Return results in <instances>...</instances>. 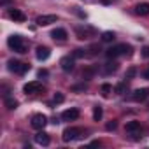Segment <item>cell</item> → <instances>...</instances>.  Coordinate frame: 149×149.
<instances>
[{
    "label": "cell",
    "mask_w": 149,
    "mask_h": 149,
    "mask_svg": "<svg viewBox=\"0 0 149 149\" xmlns=\"http://www.w3.org/2000/svg\"><path fill=\"white\" fill-rule=\"evenodd\" d=\"M7 46H9L13 51H16V53H21V54L26 53V46H25L21 35H11V37L7 39Z\"/></svg>",
    "instance_id": "1"
},
{
    "label": "cell",
    "mask_w": 149,
    "mask_h": 149,
    "mask_svg": "<svg viewBox=\"0 0 149 149\" xmlns=\"http://www.w3.org/2000/svg\"><path fill=\"white\" fill-rule=\"evenodd\" d=\"M107 58H116L119 54H132V47L128 44H118V46H112L105 51Z\"/></svg>",
    "instance_id": "2"
},
{
    "label": "cell",
    "mask_w": 149,
    "mask_h": 149,
    "mask_svg": "<svg viewBox=\"0 0 149 149\" xmlns=\"http://www.w3.org/2000/svg\"><path fill=\"white\" fill-rule=\"evenodd\" d=\"M7 65H9V70L11 72H16V74H25V72L30 70V65L28 63H21L18 60H9Z\"/></svg>",
    "instance_id": "3"
},
{
    "label": "cell",
    "mask_w": 149,
    "mask_h": 149,
    "mask_svg": "<svg viewBox=\"0 0 149 149\" xmlns=\"http://www.w3.org/2000/svg\"><path fill=\"white\" fill-rule=\"evenodd\" d=\"M83 133V130L81 128H76V126H70V128H67L65 132H63V142H70V140H76V139H79V135Z\"/></svg>",
    "instance_id": "4"
},
{
    "label": "cell",
    "mask_w": 149,
    "mask_h": 149,
    "mask_svg": "<svg viewBox=\"0 0 149 149\" xmlns=\"http://www.w3.org/2000/svg\"><path fill=\"white\" fill-rule=\"evenodd\" d=\"M56 21H58V16H56V14H42V16H39V18L35 19V23H37L39 26H47V25L56 23Z\"/></svg>",
    "instance_id": "5"
},
{
    "label": "cell",
    "mask_w": 149,
    "mask_h": 149,
    "mask_svg": "<svg viewBox=\"0 0 149 149\" xmlns=\"http://www.w3.org/2000/svg\"><path fill=\"white\" fill-rule=\"evenodd\" d=\"M46 125H47V118L44 114H33L32 116V126L35 130H42Z\"/></svg>",
    "instance_id": "6"
},
{
    "label": "cell",
    "mask_w": 149,
    "mask_h": 149,
    "mask_svg": "<svg viewBox=\"0 0 149 149\" xmlns=\"http://www.w3.org/2000/svg\"><path fill=\"white\" fill-rule=\"evenodd\" d=\"M42 90V84L39 83V81H32V83H26L25 86H23V91L26 93V95H33V93H39Z\"/></svg>",
    "instance_id": "7"
},
{
    "label": "cell",
    "mask_w": 149,
    "mask_h": 149,
    "mask_svg": "<svg viewBox=\"0 0 149 149\" xmlns=\"http://www.w3.org/2000/svg\"><path fill=\"white\" fill-rule=\"evenodd\" d=\"M74 56H63L61 58V61H60V65H61V70H65V72H72L74 70Z\"/></svg>",
    "instance_id": "8"
},
{
    "label": "cell",
    "mask_w": 149,
    "mask_h": 149,
    "mask_svg": "<svg viewBox=\"0 0 149 149\" xmlns=\"http://www.w3.org/2000/svg\"><path fill=\"white\" fill-rule=\"evenodd\" d=\"M7 16L13 19V21H18V23H23L25 19H26V16H25V13H21L19 9H9V13H7Z\"/></svg>",
    "instance_id": "9"
},
{
    "label": "cell",
    "mask_w": 149,
    "mask_h": 149,
    "mask_svg": "<svg viewBox=\"0 0 149 149\" xmlns=\"http://www.w3.org/2000/svg\"><path fill=\"white\" fill-rule=\"evenodd\" d=\"M63 121H76L79 118V109H67L63 114H61Z\"/></svg>",
    "instance_id": "10"
},
{
    "label": "cell",
    "mask_w": 149,
    "mask_h": 149,
    "mask_svg": "<svg viewBox=\"0 0 149 149\" xmlns=\"http://www.w3.org/2000/svg\"><path fill=\"white\" fill-rule=\"evenodd\" d=\"M51 37L54 39V40H58V42H63V40H67V30L65 28H54L53 32H51Z\"/></svg>",
    "instance_id": "11"
},
{
    "label": "cell",
    "mask_w": 149,
    "mask_h": 149,
    "mask_svg": "<svg viewBox=\"0 0 149 149\" xmlns=\"http://www.w3.org/2000/svg\"><path fill=\"white\" fill-rule=\"evenodd\" d=\"M76 33H77V39L84 40V39H90V33H95V30H93V28H90V26H86V28L77 26V28H76Z\"/></svg>",
    "instance_id": "12"
},
{
    "label": "cell",
    "mask_w": 149,
    "mask_h": 149,
    "mask_svg": "<svg viewBox=\"0 0 149 149\" xmlns=\"http://www.w3.org/2000/svg\"><path fill=\"white\" fill-rule=\"evenodd\" d=\"M147 97H149V90L147 88H139V90L133 91V100H137V102H142Z\"/></svg>",
    "instance_id": "13"
},
{
    "label": "cell",
    "mask_w": 149,
    "mask_h": 149,
    "mask_svg": "<svg viewBox=\"0 0 149 149\" xmlns=\"http://www.w3.org/2000/svg\"><path fill=\"white\" fill-rule=\"evenodd\" d=\"M35 142H37L39 146H49L51 139H49V135H47L46 132H39V133L35 135Z\"/></svg>",
    "instance_id": "14"
},
{
    "label": "cell",
    "mask_w": 149,
    "mask_h": 149,
    "mask_svg": "<svg viewBox=\"0 0 149 149\" xmlns=\"http://www.w3.org/2000/svg\"><path fill=\"white\" fill-rule=\"evenodd\" d=\"M49 56H51V51H49L47 47H44V46H39V47H37V60L44 61V60H47Z\"/></svg>",
    "instance_id": "15"
},
{
    "label": "cell",
    "mask_w": 149,
    "mask_h": 149,
    "mask_svg": "<svg viewBox=\"0 0 149 149\" xmlns=\"http://www.w3.org/2000/svg\"><path fill=\"white\" fill-rule=\"evenodd\" d=\"M135 11H137V14H140V16H147V14H149V4H147V2L137 4Z\"/></svg>",
    "instance_id": "16"
},
{
    "label": "cell",
    "mask_w": 149,
    "mask_h": 149,
    "mask_svg": "<svg viewBox=\"0 0 149 149\" xmlns=\"http://www.w3.org/2000/svg\"><path fill=\"white\" fill-rule=\"evenodd\" d=\"M126 132H130V133L140 132V123H139V121H128V123H126Z\"/></svg>",
    "instance_id": "17"
},
{
    "label": "cell",
    "mask_w": 149,
    "mask_h": 149,
    "mask_svg": "<svg viewBox=\"0 0 149 149\" xmlns=\"http://www.w3.org/2000/svg\"><path fill=\"white\" fill-rule=\"evenodd\" d=\"M4 104H6V107H7L9 111L18 109V100H14V98H11V97H7V98L4 100Z\"/></svg>",
    "instance_id": "18"
},
{
    "label": "cell",
    "mask_w": 149,
    "mask_h": 149,
    "mask_svg": "<svg viewBox=\"0 0 149 149\" xmlns=\"http://www.w3.org/2000/svg\"><path fill=\"white\" fill-rule=\"evenodd\" d=\"M102 116H104L102 107H100V105H95V107H93V119H95V121H100Z\"/></svg>",
    "instance_id": "19"
},
{
    "label": "cell",
    "mask_w": 149,
    "mask_h": 149,
    "mask_svg": "<svg viewBox=\"0 0 149 149\" xmlns=\"http://www.w3.org/2000/svg\"><path fill=\"white\" fill-rule=\"evenodd\" d=\"M93 76H95V68L93 67H88V68L83 70V79H91Z\"/></svg>",
    "instance_id": "20"
},
{
    "label": "cell",
    "mask_w": 149,
    "mask_h": 149,
    "mask_svg": "<svg viewBox=\"0 0 149 149\" xmlns=\"http://www.w3.org/2000/svg\"><path fill=\"white\" fill-rule=\"evenodd\" d=\"M114 39H116L114 32H104V33H102V40H104V42H112Z\"/></svg>",
    "instance_id": "21"
},
{
    "label": "cell",
    "mask_w": 149,
    "mask_h": 149,
    "mask_svg": "<svg viewBox=\"0 0 149 149\" xmlns=\"http://www.w3.org/2000/svg\"><path fill=\"white\" fill-rule=\"evenodd\" d=\"M116 70H118V63H116V61H111V63L105 65V74H112V72H116Z\"/></svg>",
    "instance_id": "22"
},
{
    "label": "cell",
    "mask_w": 149,
    "mask_h": 149,
    "mask_svg": "<svg viewBox=\"0 0 149 149\" xmlns=\"http://www.w3.org/2000/svg\"><path fill=\"white\" fill-rule=\"evenodd\" d=\"M135 74H137V68H135V67H130V68L126 70V74H125V77H126V79H133Z\"/></svg>",
    "instance_id": "23"
},
{
    "label": "cell",
    "mask_w": 149,
    "mask_h": 149,
    "mask_svg": "<svg viewBox=\"0 0 149 149\" xmlns=\"http://www.w3.org/2000/svg\"><path fill=\"white\" fill-rule=\"evenodd\" d=\"M100 91H102V95H104V97H107V95H109V93L112 91V86L105 83V84H102V88H100Z\"/></svg>",
    "instance_id": "24"
},
{
    "label": "cell",
    "mask_w": 149,
    "mask_h": 149,
    "mask_svg": "<svg viewBox=\"0 0 149 149\" xmlns=\"http://www.w3.org/2000/svg\"><path fill=\"white\" fill-rule=\"evenodd\" d=\"M72 56H74V58H84V56H86V51H84V49H76Z\"/></svg>",
    "instance_id": "25"
},
{
    "label": "cell",
    "mask_w": 149,
    "mask_h": 149,
    "mask_svg": "<svg viewBox=\"0 0 149 149\" xmlns=\"http://www.w3.org/2000/svg\"><path fill=\"white\" fill-rule=\"evenodd\" d=\"M86 88H88V86H86L84 83H83V84H74V86H72V91H86Z\"/></svg>",
    "instance_id": "26"
},
{
    "label": "cell",
    "mask_w": 149,
    "mask_h": 149,
    "mask_svg": "<svg viewBox=\"0 0 149 149\" xmlns=\"http://www.w3.org/2000/svg\"><path fill=\"white\" fill-rule=\"evenodd\" d=\"M63 100H65L63 93H56V95H54V98H53V102H54V104H61Z\"/></svg>",
    "instance_id": "27"
},
{
    "label": "cell",
    "mask_w": 149,
    "mask_h": 149,
    "mask_svg": "<svg viewBox=\"0 0 149 149\" xmlns=\"http://www.w3.org/2000/svg\"><path fill=\"white\" fill-rule=\"evenodd\" d=\"M125 90H126V83H119V84L116 86V91H118V93H123Z\"/></svg>",
    "instance_id": "28"
},
{
    "label": "cell",
    "mask_w": 149,
    "mask_h": 149,
    "mask_svg": "<svg viewBox=\"0 0 149 149\" xmlns=\"http://www.w3.org/2000/svg\"><path fill=\"white\" fill-rule=\"evenodd\" d=\"M116 126H118V123H116V121H111V123H107V125H105V128H107L109 132H111V130H116Z\"/></svg>",
    "instance_id": "29"
},
{
    "label": "cell",
    "mask_w": 149,
    "mask_h": 149,
    "mask_svg": "<svg viewBox=\"0 0 149 149\" xmlns=\"http://www.w3.org/2000/svg\"><path fill=\"white\" fill-rule=\"evenodd\" d=\"M142 56H144V58H149V46H146V47L142 49Z\"/></svg>",
    "instance_id": "30"
},
{
    "label": "cell",
    "mask_w": 149,
    "mask_h": 149,
    "mask_svg": "<svg viewBox=\"0 0 149 149\" xmlns=\"http://www.w3.org/2000/svg\"><path fill=\"white\" fill-rule=\"evenodd\" d=\"M90 49H91L93 53H98V51H100V46H97V44H93V46H91Z\"/></svg>",
    "instance_id": "31"
},
{
    "label": "cell",
    "mask_w": 149,
    "mask_h": 149,
    "mask_svg": "<svg viewBox=\"0 0 149 149\" xmlns=\"http://www.w3.org/2000/svg\"><path fill=\"white\" fill-rule=\"evenodd\" d=\"M39 77H47V70H39Z\"/></svg>",
    "instance_id": "32"
},
{
    "label": "cell",
    "mask_w": 149,
    "mask_h": 149,
    "mask_svg": "<svg viewBox=\"0 0 149 149\" xmlns=\"http://www.w3.org/2000/svg\"><path fill=\"white\" fill-rule=\"evenodd\" d=\"M144 77H149V70H146V72H144Z\"/></svg>",
    "instance_id": "33"
},
{
    "label": "cell",
    "mask_w": 149,
    "mask_h": 149,
    "mask_svg": "<svg viewBox=\"0 0 149 149\" xmlns=\"http://www.w3.org/2000/svg\"><path fill=\"white\" fill-rule=\"evenodd\" d=\"M102 2H104V4H111V2H112V0H102Z\"/></svg>",
    "instance_id": "34"
}]
</instances>
